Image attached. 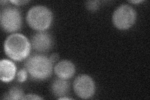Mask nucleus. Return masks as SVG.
Masks as SVG:
<instances>
[{
    "mask_svg": "<svg viewBox=\"0 0 150 100\" xmlns=\"http://www.w3.org/2000/svg\"><path fill=\"white\" fill-rule=\"evenodd\" d=\"M31 45L27 38L20 33H15L7 37L4 43L6 55L15 61H21L29 56Z\"/></svg>",
    "mask_w": 150,
    "mask_h": 100,
    "instance_id": "obj_1",
    "label": "nucleus"
},
{
    "mask_svg": "<svg viewBox=\"0 0 150 100\" xmlns=\"http://www.w3.org/2000/svg\"><path fill=\"white\" fill-rule=\"evenodd\" d=\"M53 64L50 58L42 54H33L28 56L25 68L30 77L35 80H45L51 77Z\"/></svg>",
    "mask_w": 150,
    "mask_h": 100,
    "instance_id": "obj_2",
    "label": "nucleus"
},
{
    "mask_svg": "<svg viewBox=\"0 0 150 100\" xmlns=\"http://www.w3.org/2000/svg\"><path fill=\"white\" fill-rule=\"evenodd\" d=\"M26 21L32 29L37 31H45L52 23L53 13L44 6H33L28 11Z\"/></svg>",
    "mask_w": 150,
    "mask_h": 100,
    "instance_id": "obj_3",
    "label": "nucleus"
},
{
    "mask_svg": "<svg viewBox=\"0 0 150 100\" xmlns=\"http://www.w3.org/2000/svg\"><path fill=\"white\" fill-rule=\"evenodd\" d=\"M136 20L137 13L134 9L126 4H121L117 8L112 17L114 25L121 30L129 29L134 25Z\"/></svg>",
    "mask_w": 150,
    "mask_h": 100,
    "instance_id": "obj_4",
    "label": "nucleus"
},
{
    "mask_svg": "<svg viewBox=\"0 0 150 100\" xmlns=\"http://www.w3.org/2000/svg\"><path fill=\"white\" fill-rule=\"evenodd\" d=\"M2 29L7 33L18 31L22 26V16L19 9L13 6L4 8L0 14Z\"/></svg>",
    "mask_w": 150,
    "mask_h": 100,
    "instance_id": "obj_5",
    "label": "nucleus"
},
{
    "mask_svg": "<svg viewBox=\"0 0 150 100\" xmlns=\"http://www.w3.org/2000/svg\"><path fill=\"white\" fill-rule=\"evenodd\" d=\"M74 93L82 99L91 98L95 92V84L93 79L87 74H81L73 83Z\"/></svg>",
    "mask_w": 150,
    "mask_h": 100,
    "instance_id": "obj_6",
    "label": "nucleus"
},
{
    "mask_svg": "<svg viewBox=\"0 0 150 100\" xmlns=\"http://www.w3.org/2000/svg\"><path fill=\"white\" fill-rule=\"evenodd\" d=\"M31 45L33 49L38 53H46L53 45V37L48 32L45 31H38L31 37Z\"/></svg>",
    "mask_w": 150,
    "mask_h": 100,
    "instance_id": "obj_7",
    "label": "nucleus"
},
{
    "mask_svg": "<svg viewBox=\"0 0 150 100\" xmlns=\"http://www.w3.org/2000/svg\"><path fill=\"white\" fill-rule=\"evenodd\" d=\"M58 78L68 79L72 78L76 71L74 65L69 60H62L56 64L54 68Z\"/></svg>",
    "mask_w": 150,
    "mask_h": 100,
    "instance_id": "obj_8",
    "label": "nucleus"
},
{
    "mask_svg": "<svg viewBox=\"0 0 150 100\" xmlns=\"http://www.w3.org/2000/svg\"><path fill=\"white\" fill-rule=\"evenodd\" d=\"M16 66L10 60L3 59L0 61V78L4 83L10 82L15 78Z\"/></svg>",
    "mask_w": 150,
    "mask_h": 100,
    "instance_id": "obj_9",
    "label": "nucleus"
},
{
    "mask_svg": "<svg viewBox=\"0 0 150 100\" xmlns=\"http://www.w3.org/2000/svg\"><path fill=\"white\" fill-rule=\"evenodd\" d=\"M69 83L67 79L58 78L51 83V89L55 96L62 97L66 96L69 91Z\"/></svg>",
    "mask_w": 150,
    "mask_h": 100,
    "instance_id": "obj_10",
    "label": "nucleus"
},
{
    "mask_svg": "<svg viewBox=\"0 0 150 100\" xmlns=\"http://www.w3.org/2000/svg\"><path fill=\"white\" fill-rule=\"evenodd\" d=\"M24 97L25 94L23 93L22 89L18 87H14L9 89L7 93L3 95L2 99L18 100L23 99H24Z\"/></svg>",
    "mask_w": 150,
    "mask_h": 100,
    "instance_id": "obj_11",
    "label": "nucleus"
},
{
    "mask_svg": "<svg viewBox=\"0 0 150 100\" xmlns=\"http://www.w3.org/2000/svg\"><path fill=\"white\" fill-rule=\"evenodd\" d=\"M28 74V73L25 68L19 70L16 74V79L18 82L20 83L25 82L27 79Z\"/></svg>",
    "mask_w": 150,
    "mask_h": 100,
    "instance_id": "obj_12",
    "label": "nucleus"
},
{
    "mask_svg": "<svg viewBox=\"0 0 150 100\" xmlns=\"http://www.w3.org/2000/svg\"><path fill=\"white\" fill-rule=\"evenodd\" d=\"M86 6L87 9L90 11H96L99 8V1H89L86 3Z\"/></svg>",
    "mask_w": 150,
    "mask_h": 100,
    "instance_id": "obj_13",
    "label": "nucleus"
},
{
    "mask_svg": "<svg viewBox=\"0 0 150 100\" xmlns=\"http://www.w3.org/2000/svg\"><path fill=\"white\" fill-rule=\"evenodd\" d=\"M23 99H43V98L39 96L37 94L30 93L25 95V97Z\"/></svg>",
    "mask_w": 150,
    "mask_h": 100,
    "instance_id": "obj_14",
    "label": "nucleus"
},
{
    "mask_svg": "<svg viewBox=\"0 0 150 100\" xmlns=\"http://www.w3.org/2000/svg\"><path fill=\"white\" fill-rule=\"evenodd\" d=\"M50 59L51 61L52 62V63L54 64L56 62H57V61L59 59V56L57 53H53L50 56Z\"/></svg>",
    "mask_w": 150,
    "mask_h": 100,
    "instance_id": "obj_15",
    "label": "nucleus"
},
{
    "mask_svg": "<svg viewBox=\"0 0 150 100\" xmlns=\"http://www.w3.org/2000/svg\"><path fill=\"white\" fill-rule=\"evenodd\" d=\"M10 2L13 4H15V5L20 6V5H23V4H25L29 1H10Z\"/></svg>",
    "mask_w": 150,
    "mask_h": 100,
    "instance_id": "obj_16",
    "label": "nucleus"
},
{
    "mask_svg": "<svg viewBox=\"0 0 150 100\" xmlns=\"http://www.w3.org/2000/svg\"><path fill=\"white\" fill-rule=\"evenodd\" d=\"M143 1H142V0H138V1H129V2L130 3H142V2H143Z\"/></svg>",
    "mask_w": 150,
    "mask_h": 100,
    "instance_id": "obj_17",
    "label": "nucleus"
},
{
    "mask_svg": "<svg viewBox=\"0 0 150 100\" xmlns=\"http://www.w3.org/2000/svg\"><path fill=\"white\" fill-rule=\"evenodd\" d=\"M71 98H67V97H59L58 98V99H71Z\"/></svg>",
    "mask_w": 150,
    "mask_h": 100,
    "instance_id": "obj_18",
    "label": "nucleus"
},
{
    "mask_svg": "<svg viewBox=\"0 0 150 100\" xmlns=\"http://www.w3.org/2000/svg\"><path fill=\"white\" fill-rule=\"evenodd\" d=\"M6 3H8V1H1V5H3V3L6 4Z\"/></svg>",
    "mask_w": 150,
    "mask_h": 100,
    "instance_id": "obj_19",
    "label": "nucleus"
}]
</instances>
